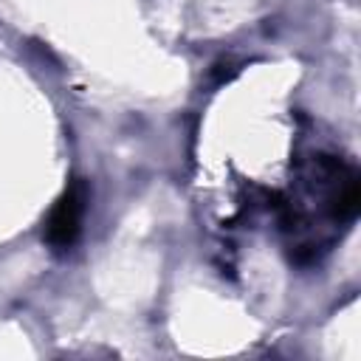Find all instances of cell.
<instances>
[{"mask_svg": "<svg viewBox=\"0 0 361 361\" xmlns=\"http://www.w3.org/2000/svg\"><path fill=\"white\" fill-rule=\"evenodd\" d=\"M82 212H85V183L73 180L68 189L56 197L48 220H45V240L54 248H71L82 228Z\"/></svg>", "mask_w": 361, "mask_h": 361, "instance_id": "6da1fadb", "label": "cell"}]
</instances>
